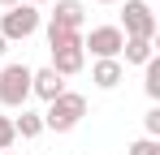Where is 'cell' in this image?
Wrapping results in <instances>:
<instances>
[{
    "label": "cell",
    "mask_w": 160,
    "mask_h": 155,
    "mask_svg": "<svg viewBox=\"0 0 160 155\" xmlns=\"http://www.w3.org/2000/svg\"><path fill=\"white\" fill-rule=\"evenodd\" d=\"M126 35L117 26H91V35H82V52H91L95 60H121Z\"/></svg>",
    "instance_id": "obj_5"
},
{
    "label": "cell",
    "mask_w": 160,
    "mask_h": 155,
    "mask_svg": "<svg viewBox=\"0 0 160 155\" xmlns=\"http://www.w3.org/2000/svg\"><path fill=\"white\" fill-rule=\"evenodd\" d=\"M143 91H147V99H152V103L160 99V56H152V60L143 65Z\"/></svg>",
    "instance_id": "obj_12"
},
{
    "label": "cell",
    "mask_w": 160,
    "mask_h": 155,
    "mask_svg": "<svg viewBox=\"0 0 160 155\" xmlns=\"http://www.w3.org/2000/svg\"><path fill=\"white\" fill-rule=\"evenodd\" d=\"M69 43H82V35H78V30H56V26H48V52L69 48Z\"/></svg>",
    "instance_id": "obj_13"
},
{
    "label": "cell",
    "mask_w": 160,
    "mask_h": 155,
    "mask_svg": "<svg viewBox=\"0 0 160 155\" xmlns=\"http://www.w3.org/2000/svg\"><path fill=\"white\" fill-rule=\"evenodd\" d=\"M126 155H160V142L156 138H134L130 147H126Z\"/></svg>",
    "instance_id": "obj_14"
},
{
    "label": "cell",
    "mask_w": 160,
    "mask_h": 155,
    "mask_svg": "<svg viewBox=\"0 0 160 155\" xmlns=\"http://www.w3.org/2000/svg\"><path fill=\"white\" fill-rule=\"evenodd\" d=\"M39 26H43V13H39L35 4H26V0L0 13V35H4V43H18V39H30V35H35Z\"/></svg>",
    "instance_id": "obj_3"
},
{
    "label": "cell",
    "mask_w": 160,
    "mask_h": 155,
    "mask_svg": "<svg viewBox=\"0 0 160 155\" xmlns=\"http://www.w3.org/2000/svg\"><path fill=\"white\" fill-rule=\"evenodd\" d=\"M39 116H43V129H52V134H69V129H78L82 116H87V95L65 91V95H56Z\"/></svg>",
    "instance_id": "obj_1"
},
{
    "label": "cell",
    "mask_w": 160,
    "mask_h": 155,
    "mask_svg": "<svg viewBox=\"0 0 160 155\" xmlns=\"http://www.w3.org/2000/svg\"><path fill=\"white\" fill-rule=\"evenodd\" d=\"M18 142V134H13V116H0V151H9Z\"/></svg>",
    "instance_id": "obj_16"
},
{
    "label": "cell",
    "mask_w": 160,
    "mask_h": 155,
    "mask_svg": "<svg viewBox=\"0 0 160 155\" xmlns=\"http://www.w3.org/2000/svg\"><path fill=\"white\" fill-rule=\"evenodd\" d=\"M82 65H87V52H82V43H69V48H56L52 52V73H61V78H74V73H82Z\"/></svg>",
    "instance_id": "obj_8"
},
{
    "label": "cell",
    "mask_w": 160,
    "mask_h": 155,
    "mask_svg": "<svg viewBox=\"0 0 160 155\" xmlns=\"http://www.w3.org/2000/svg\"><path fill=\"white\" fill-rule=\"evenodd\" d=\"M143 129H147L143 138H156V142H160V108H147V116H143Z\"/></svg>",
    "instance_id": "obj_15"
},
{
    "label": "cell",
    "mask_w": 160,
    "mask_h": 155,
    "mask_svg": "<svg viewBox=\"0 0 160 155\" xmlns=\"http://www.w3.org/2000/svg\"><path fill=\"white\" fill-rule=\"evenodd\" d=\"M0 103L13 108V112H22L30 103V65L13 60V65L0 69Z\"/></svg>",
    "instance_id": "obj_2"
},
{
    "label": "cell",
    "mask_w": 160,
    "mask_h": 155,
    "mask_svg": "<svg viewBox=\"0 0 160 155\" xmlns=\"http://www.w3.org/2000/svg\"><path fill=\"white\" fill-rule=\"evenodd\" d=\"M26 4H35V9H39V4H48V0H26Z\"/></svg>",
    "instance_id": "obj_19"
},
{
    "label": "cell",
    "mask_w": 160,
    "mask_h": 155,
    "mask_svg": "<svg viewBox=\"0 0 160 155\" xmlns=\"http://www.w3.org/2000/svg\"><path fill=\"white\" fill-rule=\"evenodd\" d=\"M0 155H13V151H0Z\"/></svg>",
    "instance_id": "obj_21"
},
{
    "label": "cell",
    "mask_w": 160,
    "mask_h": 155,
    "mask_svg": "<svg viewBox=\"0 0 160 155\" xmlns=\"http://www.w3.org/2000/svg\"><path fill=\"white\" fill-rule=\"evenodd\" d=\"M69 86H65V78L52 73L48 65L43 69H30V99H43V103H52L56 95H65Z\"/></svg>",
    "instance_id": "obj_6"
},
{
    "label": "cell",
    "mask_w": 160,
    "mask_h": 155,
    "mask_svg": "<svg viewBox=\"0 0 160 155\" xmlns=\"http://www.w3.org/2000/svg\"><path fill=\"white\" fill-rule=\"evenodd\" d=\"M100 4H117V0H100Z\"/></svg>",
    "instance_id": "obj_20"
},
{
    "label": "cell",
    "mask_w": 160,
    "mask_h": 155,
    "mask_svg": "<svg viewBox=\"0 0 160 155\" xmlns=\"http://www.w3.org/2000/svg\"><path fill=\"white\" fill-rule=\"evenodd\" d=\"M4 52H9V43H4V35H0V56H4Z\"/></svg>",
    "instance_id": "obj_18"
},
{
    "label": "cell",
    "mask_w": 160,
    "mask_h": 155,
    "mask_svg": "<svg viewBox=\"0 0 160 155\" xmlns=\"http://www.w3.org/2000/svg\"><path fill=\"white\" fill-rule=\"evenodd\" d=\"M0 4H4V9H13V4H22V0H0Z\"/></svg>",
    "instance_id": "obj_17"
},
{
    "label": "cell",
    "mask_w": 160,
    "mask_h": 155,
    "mask_svg": "<svg viewBox=\"0 0 160 155\" xmlns=\"http://www.w3.org/2000/svg\"><path fill=\"white\" fill-rule=\"evenodd\" d=\"M48 26H56V30H78V35H82V26H87V9H82V0H56Z\"/></svg>",
    "instance_id": "obj_7"
},
{
    "label": "cell",
    "mask_w": 160,
    "mask_h": 155,
    "mask_svg": "<svg viewBox=\"0 0 160 155\" xmlns=\"http://www.w3.org/2000/svg\"><path fill=\"white\" fill-rule=\"evenodd\" d=\"M126 39H156V13L147 0H126L121 4V26H117Z\"/></svg>",
    "instance_id": "obj_4"
},
{
    "label": "cell",
    "mask_w": 160,
    "mask_h": 155,
    "mask_svg": "<svg viewBox=\"0 0 160 155\" xmlns=\"http://www.w3.org/2000/svg\"><path fill=\"white\" fill-rule=\"evenodd\" d=\"M13 134H18V138H39V134H43V116H39V112H30V108H22V116H13Z\"/></svg>",
    "instance_id": "obj_11"
},
{
    "label": "cell",
    "mask_w": 160,
    "mask_h": 155,
    "mask_svg": "<svg viewBox=\"0 0 160 155\" xmlns=\"http://www.w3.org/2000/svg\"><path fill=\"white\" fill-rule=\"evenodd\" d=\"M91 82H95L100 91H117V86L126 82V65H121V60H95V65H91Z\"/></svg>",
    "instance_id": "obj_9"
},
{
    "label": "cell",
    "mask_w": 160,
    "mask_h": 155,
    "mask_svg": "<svg viewBox=\"0 0 160 155\" xmlns=\"http://www.w3.org/2000/svg\"><path fill=\"white\" fill-rule=\"evenodd\" d=\"M156 56V39H126L121 43V65H147Z\"/></svg>",
    "instance_id": "obj_10"
}]
</instances>
